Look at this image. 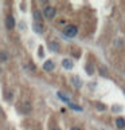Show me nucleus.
Masks as SVG:
<instances>
[{"instance_id": "nucleus-1", "label": "nucleus", "mask_w": 125, "mask_h": 130, "mask_svg": "<svg viewBox=\"0 0 125 130\" xmlns=\"http://www.w3.org/2000/svg\"><path fill=\"white\" fill-rule=\"evenodd\" d=\"M63 34L67 38H74L77 34H78V28H77V26H74V24H69V26H66L63 28Z\"/></svg>"}, {"instance_id": "nucleus-16", "label": "nucleus", "mask_w": 125, "mask_h": 130, "mask_svg": "<svg viewBox=\"0 0 125 130\" xmlns=\"http://www.w3.org/2000/svg\"><path fill=\"white\" fill-rule=\"evenodd\" d=\"M86 70H88V74H89V75L93 74V67H92V66H86Z\"/></svg>"}, {"instance_id": "nucleus-11", "label": "nucleus", "mask_w": 125, "mask_h": 130, "mask_svg": "<svg viewBox=\"0 0 125 130\" xmlns=\"http://www.w3.org/2000/svg\"><path fill=\"white\" fill-rule=\"evenodd\" d=\"M8 58L9 56H8V52L7 51H4V50L0 51V62H7Z\"/></svg>"}, {"instance_id": "nucleus-10", "label": "nucleus", "mask_w": 125, "mask_h": 130, "mask_svg": "<svg viewBox=\"0 0 125 130\" xmlns=\"http://www.w3.org/2000/svg\"><path fill=\"white\" fill-rule=\"evenodd\" d=\"M116 126L118 129H124L125 127V119L124 118H117L116 119Z\"/></svg>"}, {"instance_id": "nucleus-20", "label": "nucleus", "mask_w": 125, "mask_h": 130, "mask_svg": "<svg viewBox=\"0 0 125 130\" xmlns=\"http://www.w3.org/2000/svg\"><path fill=\"white\" fill-rule=\"evenodd\" d=\"M51 130H58V129H57V127H54V129H51Z\"/></svg>"}, {"instance_id": "nucleus-18", "label": "nucleus", "mask_w": 125, "mask_h": 130, "mask_svg": "<svg viewBox=\"0 0 125 130\" xmlns=\"http://www.w3.org/2000/svg\"><path fill=\"white\" fill-rule=\"evenodd\" d=\"M70 130H81V129H79V127H75V126H73V127H71Z\"/></svg>"}, {"instance_id": "nucleus-6", "label": "nucleus", "mask_w": 125, "mask_h": 130, "mask_svg": "<svg viewBox=\"0 0 125 130\" xmlns=\"http://www.w3.org/2000/svg\"><path fill=\"white\" fill-rule=\"evenodd\" d=\"M62 66H63L66 70H71L74 64H73V62H71L70 59H63V60H62Z\"/></svg>"}, {"instance_id": "nucleus-3", "label": "nucleus", "mask_w": 125, "mask_h": 130, "mask_svg": "<svg viewBox=\"0 0 125 130\" xmlns=\"http://www.w3.org/2000/svg\"><path fill=\"white\" fill-rule=\"evenodd\" d=\"M6 26L8 30H12V28H15V18L12 15H8L7 19H6Z\"/></svg>"}, {"instance_id": "nucleus-4", "label": "nucleus", "mask_w": 125, "mask_h": 130, "mask_svg": "<svg viewBox=\"0 0 125 130\" xmlns=\"http://www.w3.org/2000/svg\"><path fill=\"white\" fill-rule=\"evenodd\" d=\"M54 69H55V64L51 59H47L45 63H43V70L45 71H52Z\"/></svg>"}, {"instance_id": "nucleus-2", "label": "nucleus", "mask_w": 125, "mask_h": 130, "mask_svg": "<svg viewBox=\"0 0 125 130\" xmlns=\"http://www.w3.org/2000/svg\"><path fill=\"white\" fill-rule=\"evenodd\" d=\"M57 15V8L52 6H46L45 9H43V16L46 19H54Z\"/></svg>"}, {"instance_id": "nucleus-19", "label": "nucleus", "mask_w": 125, "mask_h": 130, "mask_svg": "<svg viewBox=\"0 0 125 130\" xmlns=\"http://www.w3.org/2000/svg\"><path fill=\"white\" fill-rule=\"evenodd\" d=\"M3 114V111H2V109H0V115H2Z\"/></svg>"}, {"instance_id": "nucleus-7", "label": "nucleus", "mask_w": 125, "mask_h": 130, "mask_svg": "<svg viewBox=\"0 0 125 130\" xmlns=\"http://www.w3.org/2000/svg\"><path fill=\"white\" fill-rule=\"evenodd\" d=\"M71 80H73V83H74V86L75 87H81V86H82V80L79 79V76H77V75H74L73 78H71Z\"/></svg>"}, {"instance_id": "nucleus-13", "label": "nucleus", "mask_w": 125, "mask_h": 130, "mask_svg": "<svg viewBox=\"0 0 125 130\" xmlns=\"http://www.w3.org/2000/svg\"><path fill=\"white\" fill-rule=\"evenodd\" d=\"M23 111H24V113H30L31 111V106H30V103H28V102L23 103Z\"/></svg>"}, {"instance_id": "nucleus-21", "label": "nucleus", "mask_w": 125, "mask_h": 130, "mask_svg": "<svg viewBox=\"0 0 125 130\" xmlns=\"http://www.w3.org/2000/svg\"><path fill=\"white\" fill-rule=\"evenodd\" d=\"M124 93H125V90H124Z\"/></svg>"}, {"instance_id": "nucleus-8", "label": "nucleus", "mask_w": 125, "mask_h": 130, "mask_svg": "<svg viewBox=\"0 0 125 130\" xmlns=\"http://www.w3.org/2000/svg\"><path fill=\"white\" fill-rule=\"evenodd\" d=\"M49 48H50L52 52H57V51L59 50V44H58L57 42H50V43H49Z\"/></svg>"}, {"instance_id": "nucleus-15", "label": "nucleus", "mask_w": 125, "mask_h": 130, "mask_svg": "<svg viewBox=\"0 0 125 130\" xmlns=\"http://www.w3.org/2000/svg\"><path fill=\"white\" fill-rule=\"evenodd\" d=\"M100 71H101V75H104V76L108 74V69H105L104 66H102V67H100Z\"/></svg>"}, {"instance_id": "nucleus-12", "label": "nucleus", "mask_w": 125, "mask_h": 130, "mask_svg": "<svg viewBox=\"0 0 125 130\" xmlns=\"http://www.w3.org/2000/svg\"><path fill=\"white\" fill-rule=\"evenodd\" d=\"M69 107L73 110H77V111H82V107H79V106H77L75 103H71V102H69Z\"/></svg>"}, {"instance_id": "nucleus-17", "label": "nucleus", "mask_w": 125, "mask_h": 130, "mask_svg": "<svg viewBox=\"0 0 125 130\" xmlns=\"http://www.w3.org/2000/svg\"><path fill=\"white\" fill-rule=\"evenodd\" d=\"M95 107H97L98 110H105V109H106L105 106H102V103H97V105H95Z\"/></svg>"}, {"instance_id": "nucleus-14", "label": "nucleus", "mask_w": 125, "mask_h": 130, "mask_svg": "<svg viewBox=\"0 0 125 130\" xmlns=\"http://www.w3.org/2000/svg\"><path fill=\"white\" fill-rule=\"evenodd\" d=\"M58 97L62 99V101H63V102H67V103H69L70 102V99H69V97H66V95L63 94V93H58Z\"/></svg>"}, {"instance_id": "nucleus-9", "label": "nucleus", "mask_w": 125, "mask_h": 130, "mask_svg": "<svg viewBox=\"0 0 125 130\" xmlns=\"http://www.w3.org/2000/svg\"><path fill=\"white\" fill-rule=\"evenodd\" d=\"M32 15H34V19H35V22H39V23H42V12H40V11H38V9H35Z\"/></svg>"}, {"instance_id": "nucleus-5", "label": "nucleus", "mask_w": 125, "mask_h": 130, "mask_svg": "<svg viewBox=\"0 0 125 130\" xmlns=\"http://www.w3.org/2000/svg\"><path fill=\"white\" fill-rule=\"evenodd\" d=\"M32 28H34V31H35L36 34H42L43 30H45V26H43V23L35 22V23H34V26H32Z\"/></svg>"}]
</instances>
